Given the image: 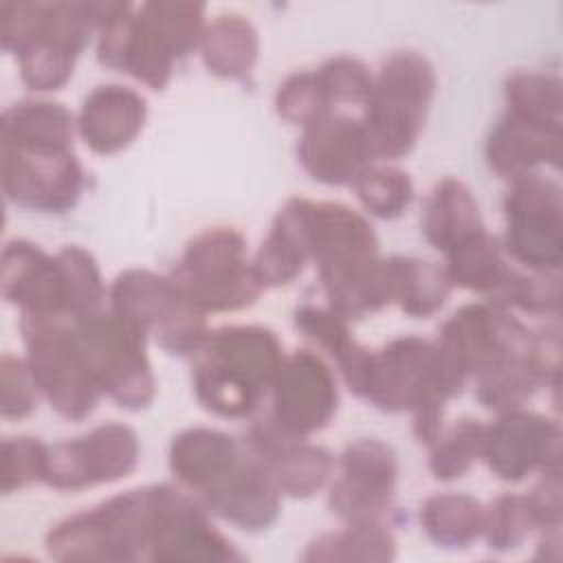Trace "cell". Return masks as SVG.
I'll return each instance as SVG.
<instances>
[{"mask_svg":"<svg viewBox=\"0 0 563 563\" xmlns=\"http://www.w3.org/2000/svg\"><path fill=\"white\" fill-rule=\"evenodd\" d=\"M169 468L207 512L240 530L260 532L279 517L282 495L264 462L246 440L227 431L209 427L180 431L169 444Z\"/></svg>","mask_w":563,"mask_h":563,"instance_id":"6da1fadb","label":"cell"},{"mask_svg":"<svg viewBox=\"0 0 563 563\" xmlns=\"http://www.w3.org/2000/svg\"><path fill=\"white\" fill-rule=\"evenodd\" d=\"M308 255L328 308L356 321L389 303L385 257L369 220L343 202L299 198Z\"/></svg>","mask_w":563,"mask_h":563,"instance_id":"7a4b0ae2","label":"cell"},{"mask_svg":"<svg viewBox=\"0 0 563 563\" xmlns=\"http://www.w3.org/2000/svg\"><path fill=\"white\" fill-rule=\"evenodd\" d=\"M123 2H2L0 42L15 55L24 86L59 90L90 40Z\"/></svg>","mask_w":563,"mask_h":563,"instance_id":"3957f363","label":"cell"},{"mask_svg":"<svg viewBox=\"0 0 563 563\" xmlns=\"http://www.w3.org/2000/svg\"><path fill=\"white\" fill-rule=\"evenodd\" d=\"M205 9L202 2L189 0H156L141 7L123 2L99 29L97 57L103 66L163 90L176 64L200 46Z\"/></svg>","mask_w":563,"mask_h":563,"instance_id":"277c9868","label":"cell"},{"mask_svg":"<svg viewBox=\"0 0 563 563\" xmlns=\"http://www.w3.org/2000/svg\"><path fill=\"white\" fill-rule=\"evenodd\" d=\"M464 385L466 380L435 341L407 334L372 350L358 398L385 413L409 411L413 438L431 446L444 429L446 400L457 396Z\"/></svg>","mask_w":563,"mask_h":563,"instance_id":"5b68a950","label":"cell"},{"mask_svg":"<svg viewBox=\"0 0 563 563\" xmlns=\"http://www.w3.org/2000/svg\"><path fill=\"white\" fill-rule=\"evenodd\" d=\"M176 486L154 484L119 493L55 523L46 552L55 561H150Z\"/></svg>","mask_w":563,"mask_h":563,"instance_id":"8992f818","label":"cell"},{"mask_svg":"<svg viewBox=\"0 0 563 563\" xmlns=\"http://www.w3.org/2000/svg\"><path fill=\"white\" fill-rule=\"evenodd\" d=\"M284 358L277 334L264 325L209 330L194 354V394L220 418H246L271 391Z\"/></svg>","mask_w":563,"mask_h":563,"instance_id":"52a82bcc","label":"cell"},{"mask_svg":"<svg viewBox=\"0 0 563 563\" xmlns=\"http://www.w3.org/2000/svg\"><path fill=\"white\" fill-rule=\"evenodd\" d=\"M2 297L20 317L90 314L103 308L108 290L95 255L77 244L48 255L33 242L11 240L2 251Z\"/></svg>","mask_w":563,"mask_h":563,"instance_id":"ba28073f","label":"cell"},{"mask_svg":"<svg viewBox=\"0 0 563 563\" xmlns=\"http://www.w3.org/2000/svg\"><path fill=\"white\" fill-rule=\"evenodd\" d=\"M435 84L431 62L418 51H396L383 62L361 117L376 161H396L416 147Z\"/></svg>","mask_w":563,"mask_h":563,"instance_id":"9c48e42d","label":"cell"},{"mask_svg":"<svg viewBox=\"0 0 563 563\" xmlns=\"http://www.w3.org/2000/svg\"><path fill=\"white\" fill-rule=\"evenodd\" d=\"M73 332L84 361L101 391L117 407L141 411L156 396L147 358V332L110 308L73 317Z\"/></svg>","mask_w":563,"mask_h":563,"instance_id":"30bf717a","label":"cell"},{"mask_svg":"<svg viewBox=\"0 0 563 563\" xmlns=\"http://www.w3.org/2000/svg\"><path fill=\"white\" fill-rule=\"evenodd\" d=\"M169 277L205 314L249 308L264 290L246 257V240L233 227H209L194 235Z\"/></svg>","mask_w":563,"mask_h":563,"instance_id":"8fae6325","label":"cell"},{"mask_svg":"<svg viewBox=\"0 0 563 563\" xmlns=\"http://www.w3.org/2000/svg\"><path fill=\"white\" fill-rule=\"evenodd\" d=\"M26 363L48 405L68 420L88 418L101 391L73 332V314L20 317Z\"/></svg>","mask_w":563,"mask_h":563,"instance_id":"7c38bea8","label":"cell"},{"mask_svg":"<svg viewBox=\"0 0 563 563\" xmlns=\"http://www.w3.org/2000/svg\"><path fill=\"white\" fill-rule=\"evenodd\" d=\"M435 343L464 380L510 358L532 356L550 347L545 336L534 334L512 310L493 301H473L457 308L440 325Z\"/></svg>","mask_w":563,"mask_h":563,"instance_id":"4fadbf2b","label":"cell"},{"mask_svg":"<svg viewBox=\"0 0 563 563\" xmlns=\"http://www.w3.org/2000/svg\"><path fill=\"white\" fill-rule=\"evenodd\" d=\"M110 310L156 336L158 345L178 356H194L205 343L207 314L194 308L169 275L147 268L119 273L108 290Z\"/></svg>","mask_w":563,"mask_h":563,"instance_id":"5bb4252c","label":"cell"},{"mask_svg":"<svg viewBox=\"0 0 563 563\" xmlns=\"http://www.w3.org/2000/svg\"><path fill=\"white\" fill-rule=\"evenodd\" d=\"M504 251L534 275H554L563 264V194L541 174L510 180L504 198Z\"/></svg>","mask_w":563,"mask_h":563,"instance_id":"9a60e30c","label":"cell"},{"mask_svg":"<svg viewBox=\"0 0 563 563\" xmlns=\"http://www.w3.org/2000/svg\"><path fill=\"white\" fill-rule=\"evenodd\" d=\"M2 189L9 202L37 213L70 211L84 191V167L73 150L0 143Z\"/></svg>","mask_w":563,"mask_h":563,"instance_id":"2e32d148","label":"cell"},{"mask_svg":"<svg viewBox=\"0 0 563 563\" xmlns=\"http://www.w3.org/2000/svg\"><path fill=\"white\" fill-rule=\"evenodd\" d=\"M141 446L134 429L103 422L88 433L48 446L44 484L55 490H84L128 477L139 464Z\"/></svg>","mask_w":563,"mask_h":563,"instance_id":"e0dca14e","label":"cell"},{"mask_svg":"<svg viewBox=\"0 0 563 563\" xmlns=\"http://www.w3.org/2000/svg\"><path fill=\"white\" fill-rule=\"evenodd\" d=\"M268 420L284 433L308 438L325 429L339 409V387L325 361L297 350L286 356L271 385Z\"/></svg>","mask_w":563,"mask_h":563,"instance_id":"ac0fdd59","label":"cell"},{"mask_svg":"<svg viewBox=\"0 0 563 563\" xmlns=\"http://www.w3.org/2000/svg\"><path fill=\"white\" fill-rule=\"evenodd\" d=\"M398 482V460L376 438L350 442L339 455V477L330 484L328 508L345 523L385 521Z\"/></svg>","mask_w":563,"mask_h":563,"instance_id":"d6986e66","label":"cell"},{"mask_svg":"<svg viewBox=\"0 0 563 563\" xmlns=\"http://www.w3.org/2000/svg\"><path fill=\"white\" fill-rule=\"evenodd\" d=\"M482 460L495 477L510 484L532 473L561 468V427L523 407L504 411L486 424Z\"/></svg>","mask_w":563,"mask_h":563,"instance_id":"ffe728a7","label":"cell"},{"mask_svg":"<svg viewBox=\"0 0 563 563\" xmlns=\"http://www.w3.org/2000/svg\"><path fill=\"white\" fill-rule=\"evenodd\" d=\"M297 161L303 172L323 185H354L374 163L361 119L330 112L301 128Z\"/></svg>","mask_w":563,"mask_h":563,"instance_id":"44dd1931","label":"cell"},{"mask_svg":"<svg viewBox=\"0 0 563 563\" xmlns=\"http://www.w3.org/2000/svg\"><path fill=\"white\" fill-rule=\"evenodd\" d=\"M244 440L264 462L282 497H312L334 473V457L328 449L310 444L308 438L284 433L266 416L249 429Z\"/></svg>","mask_w":563,"mask_h":563,"instance_id":"7402d4cb","label":"cell"},{"mask_svg":"<svg viewBox=\"0 0 563 563\" xmlns=\"http://www.w3.org/2000/svg\"><path fill=\"white\" fill-rule=\"evenodd\" d=\"M145 119L147 103L141 92L121 84H103L86 95L77 114V132L95 154L110 156L141 134Z\"/></svg>","mask_w":563,"mask_h":563,"instance_id":"603a6c76","label":"cell"},{"mask_svg":"<svg viewBox=\"0 0 563 563\" xmlns=\"http://www.w3.org/2000/svg\"><path fill=\"white\" fill-rule=\"evenodd\" d=\"M563 125L541 123L506 112L486 141L488 167L508 180L537 174V167H559Z\"/></svg>","mask_w":563,"mask_h":563,"instance_id":"cb8c5ba5","label":"cell"},{"mask_svg":"<svg viewBox=\"0 0 563 563\" xmlns=\"http://www.w3.org/2000/svg\"><path fill=\"white\" fill-rule=\"evenodd\" d=\"M310 262L308 242L299 209V198H290L275 216L266 238L262 240L253 271L264 288L292 284Z\"/></svg>","mask_w":563,"mask_h":563,"instance_id":"d4e9b609","label":"cell"},{"mask_svg":"<svg viewBox=\"0 0 563 563\" xmlns=\"http://www.w3.org/2000/svg\"><path fill=\"white\" fill-rule=\"evenodd\" d=\"M385 277L389 303L413 319L433 317L453 288L444 266L413 255L385 257Z\"/></svg>","mask_w":563,"mask_h":563,"instance_id":"484cf974","label":"cell"},{"mask_svg":"<svg viewBox=\"0 0 563 563\" xmlns=\"http://www.w3.org/2000/svg\"><path fill=\"white\" fill-rule=\"evenodd\" d=\"M295 328L317 345V350L325 352L330 358H334L347 389L354 396H361L365 374L369 367L372 350L361 345L343 317H339L330 308H317V306H301L295 312Z\"/></svg>","mask_w":563,"mask_h":563,"instance_id":"4316f807","label":"cell"},{"mask_svg":"<svg viewBox=\"0 0 563 563\" xmlns=\"http://www.w3.org/2000/svg\"><path fill=\"white\" fill-rule=\"evenodd\" d=\"M482 229L479 205L462 180L444 178L431 189L422 209V233L433 249L446 253Z\"/></svg>","mask_w":563,"mask_h":563,"instance_id":"83f0119b","label":"cell"},{"mask_svg":"<svg viewBox=\"0 0 563 563\" xmlns=\"http://www.w3.org/2000/svg\"><path fill=\"white\" fill-rule=\"evenodd\" d=\"M77 119L57 101L22 99L2 112L0 143L73 150Z\"/></svg>","mask_w":563,"mask_h":563,"instance_id":"f1b7e54d","label":"cell"},{"mask_svg":"<svg viewBox=\"0 0 563 563\" xmlns=\"http://www.w3.org/2000/svg\"><path fill=\"white\" fill-rule=\"evenodd\" d=\"M198 48L211 75L220 79H244L260 57V35L244 15L222 13L205 26Z\"/></svg>","mask_w":563,"mask_h":563,"instance_id":"f546056e","label":"cell"},{"mask_svg":"<svg viewBox=\"0 0 563 563\" xmlns=\"http://www.w3.org/2000/svg\"><path fill=\"white\" fill-rule=\"evenodd\" d=\"M444 271L451 286L479 292L486 299L501 286L510 268L504 260V249L486 229L468 235L444 253Z\"/></svg>","mask_w":563,"mask_h":563,"instance_id":"4dcf8cb0","label":"cell"},{"mask_svg":"<svg viewBox=\"0 0 563 563\" xmlns=\"http://www.w3.org/2000/svg\"><path fill=\"white\" fill-rule=\"evenodd\" d=\"M420 526L438 548L464 550L482 537L484 506L466 493H438L422 504Z\"/></svg>","mask_w":563,"mask_h":563,"instance_id":"1f68e13d","label":"cell"},{"mask_svg":"<svg viewBox=\"0 0 563 563\" xmlns=\"http://www.w3.org/2000/svg\"><path fill=\"white\" fill-rule=\"evenodd\" d=\"M303 561H391L396 559V537L385 521L345 523L339 532L312 539L301 554Z\"/></svg>","mask_w":563,"mask_h":563,"instance_id":"d6a6232c","label":"cell"},{"mask_svg":"<svg viewBox=\"0 0 563 563\" xmlns=\"http://www.w3.org/2000/svg\"><path fill=\"white\" fill-rule=\"evenodd\" d=\"M506 112L541 123L563 125L561 79L554 73L517 70L504 86Z\"/></svg>","mask_w":563,"mask_h":563,"instance_id":"836d02e7","label":"cell"},{"mask_svg":"<svg viewBox=\"0 0 563 563\" xmlns=\"http://www.w3.org/2000/svg\"><path fill=\"white\" fill-rule=\"evenodd\" d=\"M486 424L477 418H460L431 444L429 471L440 482L464 477L482 457Z\"/></svg>","mask_w":563,"mask_h":563,"instance_id":"e575fe53","label":"cell"},{"mask_svg":"<svg viewBox=\"0 0 563 563\" xmlns=\"http://www.w3.org/2000/svg\"><path fill=\"white\" fill-rule=\"evenodd\" d=\"M363 209L380 220H394L413 200V183L407 172L394 165H372L354 185Z\"/></svg>","mask_w":563,"mask_h":563,"instance_id":"d590c367","label":"cell"},{"mask_svg":"<svg viewBox=\"0 0 563 563\" xmlns=\"http://www.w3.org/2000/svg\"><path fill=\"white\" fill-rule=\"evenodd\" d=\"M486 301H493L506 310H521L534 317L559 314L561 284L556 275H523L510 268L508 277Z\"/></svg>","mask_w":563,"mask_h":563,"instance_id":"8d00e7d4","label":"cell"},{"mask_svg":"<svg viewBox=\"0 0 563 563\" xmlns=\"http://www.w3.org/2000/svg\"><path fill=\"white\" fill-rule=\"evenodd\" d=\"M534 530V521L528 508L526 495L506 493L490 501L484 508V528L482 537L486 539L493 552H512L521 548V543Z\"/></svg>","mask_w":563,"mask_h":563,"instance_id":"74e56055","label":"cell"},{"mask_svg":"<svg viewBox=\"0 0 563 563\" xmlns=\"http://www.w3.org/2000/svg\"><path fill=\"white\" fill-rule=\"evenodd\" d=\"M314 75L332 108L352 103L365 106L374 86V75L369 68L352 55H334L325 59Z\"/></svg>","mask_w":563,"mask_h":563,"instance_id":"f35d334b","label":"cell"},{"mask_svg":"<svg viewBox=\"0 0 563 563\" xmlns=\"http://www.w3.org/2000/svg\"><path fill=\"white\" fill-rule=\"evenodd\" d=\"M275 110L284 121L299 128L334 112L314 73H292L286 77L275 92Z\"/></svg>","mask_w":563,"mask_h":563,"instance_id":"ab89813d","label":"cell"},{"mask_svg":"<svg viewBox=\"0 0 563 563\" xmlns=\"http://www.w3.org/2000/svg\"><path fill=\"white\" fill-rule=\"evenodd\" d=\"M48 446L31 435H15L2 442L0 490L11 495L44 479Z\"/></svg>","mask_w":563,"mask_h":563,"instance_id":"60d3db41","label":"cell"},{"mask_svg":"<svg viewBox=\"0 0 563 563\" xmlns=\"http://www.w3.org/2000/svg\"><path fill=\"white\" fill-rule=\"evenodd\" d=\"M37 383L26 358L4 354L0 361V413L4 420H22L37 407Z\"/></svg>","mask_w":563,"mask_h":563,"instance_id":"b9f144b4","label":"cell"},{"mask_svg":"<svg viewBox=\"0 0 563 563\" xmlns=\"http://www.w3.org/2000/svg\"><path fill=\"white\" fill-rule=\"evenodd\" d=\"M543 479L526 495L534 528L545 532H556L561 528V468H550L541 473Z\"/></svg>","mask_w":563,"mask_h":563,"instance_id":"7bdbcfd3","label":"cell"}]
</instances>
